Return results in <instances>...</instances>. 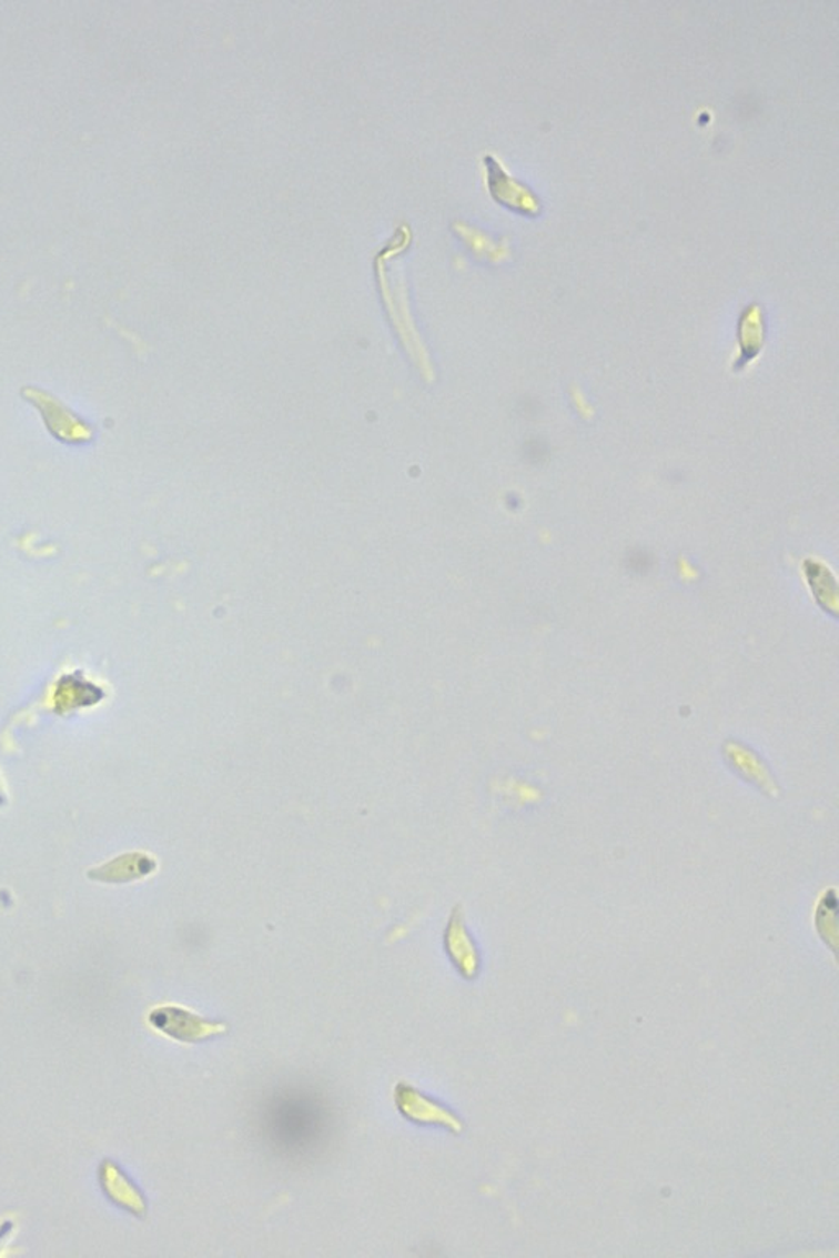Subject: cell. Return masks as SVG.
Wrapping results in <instances>:
<instances>
[{
  "label": "cell",
  "instance_id": "obj_3",
  "mask_svg": "<svg viewBox=\"0 0 839 1258\" xmlns=\"http://www.w3.org/2000/svg\"><path fill=\"white\" fill-rule=\"evenodd\" d=\"M445 944L446 953H448L449 959L455 964L457 972H459L466 980H474L477 974H479V953H477L476 944L471 939L469 933H467L466 926H464L463 918L457 916V913L453 915L452 922H449Z\"/></svg>",
  "mask_w": 839,
  "mask_h": 1258
},
{
  "label": "cell",
  "instance_id": "obj_6",
  "mask_svg": "<svg viewBox=\"0 0 839 1258\" xmlns=\"http://www.w3.org/2000/svg\"><path fill=\"white\" fill-rule=\"evenodd\" d=\"M10 1229H12V1222H3V1225L0 1226V1240L10 1232Z\"/></svg>",
  "mask_w": 839,
  "mask_h": 1258
},
{
  "label": "cell",
  "instance_id": "obj_4",
  "mask_svg": "<svg viewBox=\"0 0 839 1258\" xmlns=\"http://www.w3.org/2000/svg\"><path fill=\"white\" fill-rule=\"evenodd\" d=\"M491 172V192L495 199L501 200L505 205L511 209L518 210L524 213L539 212V202L532 191L522 185V182L515 181L514 178L507 174L497 161L489 160Z\"/></svg>",
  "mask_w": 839,
  "mask_h": 1258
},
{
  "label": "cell",
  "instance_id": "obj_1",
  "mask_svg": "<svg viewBox=\"0 0 839 1258\" xmlns=\"http://www.w3.org/2000/svg\"><path fill=\"white\" fill-rule=\"evenodd\" d=\"M148 1023L170 1039L188 1044L205 1043L229 1030L225 1023L212 1022L179 1005L158 1006L148 1015Z\"/></svg>",
  "mask_w": 839,
  "mask_h": 1258
},
{
  "label": "cell",
  "instance_id": "obj_2",
  "mask_svg": "<svg viewBox=\"0 0 839 1258\" xmlns=\"http://www.w3.org/2000/svg\"><path fill=\"white\" fill-rule=\"evenodd\" d=\"M394 1101L401 1115L414 1125L443 1127L453 1134H461L464 1130L463 1121L452 1109L423 1095L405 1081L395 1085Z\"/></svg>",
  "mask_w": 839,
  "mask_h": 1258
},
{
  "label": "cell",
  "instance_id": "obj_5",
  "mask_svg": "<svg viewBox=\"0 0 839 1258\" xmlns=\"http://www.w3.org/2000/svg\"><path fill=\"white\" fill-rule=\"evenodd\" d=\"M102 1187L120 1208L129 1209L140 1218L146 1215V1201L143 1195L117 1165L112 1164V1167H109V1161L102 1165Z\"/></svg>",
  "mask_w": 839,
  "mask_h": 1258
}]
</instances>
